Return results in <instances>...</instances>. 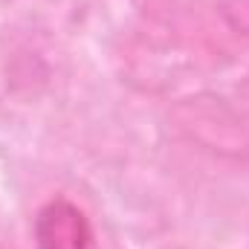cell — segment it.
<instances>
[{
  "mask_svg": "<svg viewBox=\"0 0 249 249\" xmlns=\"http://www.w3.org/2000/svg\"><path fill=\"white\" fill-rule=\"evenodd\" d=\"M32 235L38 249H99L90 217L67 197H55L41 206Z\"/></svg>",
  "mask_w": 249,
  "mask_h": 249,
  "instance_id": "1",
  "label": "cell"
},
{
  "mask_svg": "<svg viewBox=\"0 0 249 249\" xmlns=\"http://www.w3.org/2000/svg\"><path fill=\"white\" fill-rule=\"evenodd\" d=\"M0 249H3V247H0Z\"/></svg>",
  "mask_w": 249,
  "mask_h": 249,
  "instance_id": "2",
  "label": "cell"
}]
</instances>
